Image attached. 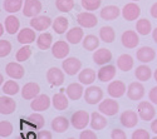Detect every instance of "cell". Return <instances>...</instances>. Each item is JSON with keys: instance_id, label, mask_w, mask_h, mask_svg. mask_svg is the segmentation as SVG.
<instances>
[{"instance_id": "obj_1", "label": "cell", "mask_w": 157, "mask_h": 139, "mask_svg": "<svg viewBox=\"0 0 157 139\" xmlns=\"http://www.w3.org/2000/svg\"><path fill=\"white\" fill-rule=\"evenodd\" d=\"M89 123H90V114L86 110H78L72 114L71 124L78 130L84 129Z\"/></svg>"}, {"instance_id": "obj_2", "label": "cell", "mask_w": 157, "mask_h": 139, "mask_svg": "<svg viewBox=\"0 0 157 139\" xmlns=\"http://www.w3.org/2000/svg\"><path fill=\"white\" fill-rule=\"evenodd\" d=\"M103 99V90L101 89L99 86L97 85H89L86 92H84V100L90 104V105H94V104H99Z\"/></svg>"}, {"instance_id": "obj_3", "label": "cell", "mask_w": 157, "mask_h": 139, "mask_svg": "<svg viewBox=\"0 0 157 139\" xmlns=\"http://www.w3.org/2000/svg\"><path fill=\"white\" fill-rule=\"evenodd\" d=\"M137 113H138V117L142 120H145V122L153 120L155 114H156L153 103L152 102H140L137 105Z\"/></svg>"}, {"instance_id": "obj_4", "label": "cell", "mask_w": 157, "mask_h": 139, "mask_svg": "<svg viewBox=\"0 0 157 139\" xmlns=\"http://www.w3.org/2000/svg\"><path fill=\"white\" fill-rule=\"evenodd\" d=\"M62 68L64 70V73L67 75H75L81 71L82 69V61L75 58V57H71V58H65V60H63L62 63Z\"/></svg>"}, {"instance_id": "obj_5", "label": "cell", "mask_w": 157, "mask_h": 139, "mask_svg": "<svg viewBox=\"0 0 157 139\" xmlns=\"http://www.w3.org/2000/svg\"><path fill=\"white\" fill-rule=\"evenodd\" d=\"M98 110L104 114L106 117H112L116 115L120 110V104L117 103V100L113 99H104L98 104Z\"/></svg>"}, {"instance_id": "obj_6", "label": "cell", "mask_w": 157, "mask_h": 139, "mask_svg": "<svg viewBox=\"0 0 157 139\" xmlns=\"http://www.w3.org/2000/svg\"><path fill=\"white\" fill-rule=\"evenodd\" d=\"M42 11V3L39 0H25L23 6V14L27 18H35Z\"/></svg>"}, {"instance_id": "obj_7", "label": "cell", "mask_w": 157, "mask_h": 139, "mask_svg": "<svg viewBox=\"0 0 157 139\" xmlns=\"http://www.w3.org/2000/svg\"><path fill=\"white\" fill-rule=\"evenodd\" d=\"M77 23L82 28H94L98 24V19L92 11H82L77 15Z\"/></svg>"}, {"instance_id": "obj_8", "label": "cell", "mask_w": 157, "mask_h": 139, "mask_svg": "<svg viewBox=\"0 0 157 139\" xmlns=\"http://www.w3.org/2000/svg\"><path fill=\"white\" fill-rule=\"evenodd\" d=\"M140 15H141V8L135 2L126 4L122 9V16L124 18V20L133 21V20H137Z\"/></svg>"}, {"instance_id": "obj_9", "label": "cell", "mask_w": 157, "mask_h": 139, "mask_svg": "<svg viewBox=\"0 0 157 139\" xmlns=\"http://www.w3.org/2000/svg\"><path fill=\"white\" fill-rule=\"evenodd\" d=\"M50 25H53V20L49 16L45 15H38L35 18H32L30 20V27L35 30V31H44L47 30Z\"/></svg>"}, {"instance_id": "obj_10", "label": "cell", "mask_w": 157, "mask_h": 139, "mask_svg": "<svg viewBox=\"0 0 157 139\" xmlns=\"http://www.w3.org/2000/svg\"><path fill=\"white\" fill-rule=\"evenodd\" d=\"M47 80L50 85L59 86L64 83V70H60L59 68H50L47 71Z\"/></svg>"}, {"instance_id": "obj_11", "label": "cell", "mask_w": 157, "mask_h": 139, "mask_svg": "<svg viewBox=\"0 0 157 139\" xmlns=\"http://www.w3.org/2000/svg\"><path fill=\"white\" fill-rule=\"evenodd\" d=\"M145 95V86L141 82L131 83L127 88V97L131 100H141Z\"/></svg>"}, {"instance_id": "obj_12", "label": "cell", "mask_w": 157, "mask_h": 139, "mask_svg": "<svg viewBox=\"0 0 157 139\" xmlns=\"http://www.w3.org/2000/svg\"><path fill=\"white\" fill-rule=\"evenodd\" d=\"M71 52L69 44L64 40H58L52 46V54L57 59H65Z\"/></svg>"}, {"instance_id": "obj_13", "label": "cell", "mask_w": 157, "mask_h": 139, "mask_svg": "<svg viewBox=\"0 0 157 139\" xmlns=\"http://www.w3.org/2000/svg\"><path fill=\"white\" fill-rule=\"evenodd\" d=\"M121 42H122V45L127 49L136 48L140 44L138 33H136L135 30H126L121 36Z\"/></svg>"}, {"instance_id": "obj_14", "label": "cell", "mask_w": 157, "mask_h": 139, "mask_svg": "<svg viewBox=\"0 0 157 139\" xmlns=\"http://www.w3.org/2000/svg\"><path fill=\"white\" fill-rule=\"evenodd\" d=\"M112 60V53L109 49L106 48H99L93 53V61L97 65H107L108 63Z\"/></svg>"}, {"instance_id": "obj_15", "label": "cell", "mask_w": 157, "mask_h": 139, "mask_svg": "<svg viewBox=\"0 0 157 139\" xmlns=\"http://www.w3.org/2000/svg\"><path fill=\"white\" fill-rule=\"evenodd\" d=\"M52 100L47 94H39L35 99L32 100L30 103V108L34 112H44L50 107Z\"/></svg>"}, {"instance_id": "obj_16", "label": "cell", "mask_w": 157, "mask_h": 139, "mask_svg": "<svg viewBox=\"0 0 157 139\" xmlns=\"http://www.w3.org/2000/svg\"><path fill=\"white\" fill-rule=\"evenodd\" d=\"M21 97L25 100H33L35 99L39 94H40V86H39L36 83H27L23 88H21Z\"/></svg>"}, {"instance_id": "obj_17", "label": "cell", "mask_w": 157, "mask_h": 139, "mask_svg": "<svg viewBox=\"0 0 157 139\" xmlns=\"http://www.w3.org/2000/svg\"><path fill=\"white\" fill-rule=\"evenodd\" d=\"M138 113L135 110H124L121 114V124L126 128H133L138 124Z\"/></svg>"}, {"instance_id": "obj_18", "label": "cell", "mask_w": 157, "mask_h": 139, "mask_svg": "<svg viewBox=\"0 0 157 139\" xmlns=\"http://www.w3.org/2000/svg\"><path fill=\"white\" fill-rule=\"evenodd\" d=\"M5 71L8 74V77H10L11 79H21L25 74L24 67L20 63H15V61L8 63L5 67Z\"/></svg>"}, {"instance_id": "obj_19", "label": "cell", "mask_w": 157, "mask_h": 139, "mask_svg": "<svg viewBox=\"0 0 157 139\" xmlns=\"http://www.w3.org/2000/svg\"><path fill=\"white\" fill-rule=\"evenodd\" d=\"M17 109L15 100L10 98V95H3L0 97V113L4 115H9L14 113Z\"/></svg>"}, {"instance_id": "obj_20", "label": "cell", "mask_w": 157, "mask_h": 139, "mask_svg": "<svg viewBox=\"0 0 157 139\" xmlns=\"http://www.w3.org/2000/svg\"><path fill=\"white\" fill-rule=\"evenodd\" d=\"M107 93L112 98H121L126 93V84L121 80H113L107 86Z\"/></svg>"}, {"instance_id": "obj_21", "label": "cell", "mask_w": 157, "mask_h": 139, "mask_svg": "<svg viewBox=\"0 0 157 139\" xmlns=\"http://www.w3.org/2000/svg\"><path fill=\"white\" fill-rule=\"evenodd\" d=\"M90 127L93 130H102L107 127V119L104 117V114H102L101 112H93L90 114Z\"/></svg>"}, {"instance_id": "obj_22", "label": "cell", "mask_w": 157, "mask_h": 139, "mask_svg": "<svg viewBox=\"0 0 157 139\" xmlns=\"http://www.w3.org/2000/svg\"><path fill=\"white\" fill-rule=\"evenodd\" d=\"M116 77V67L107 64V65H103L99 68V70L97 71V78L99 82H109Z\"/></svg>"}, {"instance_id": "obj_23", "label": "cell", "mask_w": 157, "mask_h": 139, "mask_svg": "<svg viewBox=\"0 0 157 139\" xmlns=\"http://www.w3.org/2000/svg\"><path fill=\"white\" fill-rule=\"evenodd\" d=\"M136 58H137L138 61L145 63L146 64V63H151L156 58V52L151 46H142V48H140L137 50Z\"/></svg>"}, {"instance_id": "obj_24", "label": "cell", "mask_w": 157, "mask_h": 139, "mask_svg": "<svg viewBox=\"0 0 157 139\" xmlns=\"http://www.w3.org/2000/svg\"><path fill=\"white\" fill-rule=\"evenodd\" d=\"M65 92H67V97L71 100H78L82 97H84V89L82 83H71L67 86Z\"/></svg>"}, {"instance_id": "obj_25", "label": "cell", "mask_w": 157, "mask_h": 139, "mask_svg": "<svg viewBox=\"0 0 157 139\" xmlns=\"http://www.w3.org/2000/svg\"><path fill=\"white\" fill-rule=\"evenodd\" d=\"M36 39L35 31L33 28H24L18 33V42L23 45H29Z\"/></svg>"}, {"instance_id": "obj_26", "label": "cell", "mask_w": 157, "mask_h": 139, "mask_svg": "<svg viewBox=\"0 0 157 139\" xmlns=\"http://www.w3.org/2000/svg\"><path fill=\"white\" fill-rule=\"evenodd\" d=\"M121 14V10L118 9V6H116V5H107V6H104L101 13H99V15L103 20H114L120 16Z\"/></svg>"}, {"instance_id": "obj_27", "label": "cell", "mask_w": 157, "mask_h": 139, "mask_svg": "<svg viewBox=\"0 0 157 139\" xmlns=\"http://www.w3.org/2000/svg\"><path fill=\"white\" fill-rule=\"evenodd\" d=\"M67 40L71 44H79L84 39V33L82 27H74L67 31Z\"/></svg>"}, {"instance_id": "obj_28", "label": "cell", "mask_w": 157, "mask_h": 139, "mask_svg": "<svg viewBox=\"0 0 157 139\" xmlns=\"http://www.w3.org/2000/svg\"><path fill=\"white\" fill-rule=\"evenodd\" d=\"M96 78H97L96 71L90 68H86V69L81 70L79 74H78V80L83 85H92L93 82L96 80Z\"/></svg>"}, {"instance_id": "obj_29", "label": "cell", "mask_w": 157, "mask_h": 139, "mask_svg": "<svg viewBox=\"0 0 157 139\" xmlns=\"http://www.w3.org/2000/svg\"><path fill=\"white\" fill-rule=\"evenodd\" d=\"M36 45L42 50H48L53 46V35L48 31H43L36 38Z\"/></svg>"}, {"instance_id": "obj_30", "label": "cell", "mask_w": 157, "mask_h": 139, "mask_svg": "<svg viewBox=\"0 0 157 139\" xmlns=\"http://www.w3.org/2000/svg\"><path fill=\"white\" fill-rule=\"evenodd\" d=\"M4 25H5V31L10 35H14L15 33L19 31V28H20V20L15 16V15H9L5 18V21H4Z\"/></svg>"}, {"instance_id": "obj_31", "label": "cell", "mask_w": 157, "mask_h": 139, "mask_svg": "<svg viewBox=\"0 0 157 139\" xmlns=\"http://www.w3.org/2000/svg\"><path fill=\"white\" fill-rule=\"evenodd\" d=\"M69 123H71V120H68L63 115L56 117L53 120H52V129L57 133H64L65 130H68Z\"/></svg>"}, {"instance_id": "obj_32", "label": "cell", "mask_w": 157, "mask_h": 139, "mask_svg": "<svg viewBox=\"0 0 157 139\" xmlns=\"http://www.w3.org/2000/svg\"><path fill=\"white\" fill-rule=\"evenodd\" d=\"M52 103H53V107L57 110H65L69 105V100H68V97H65V94L63 92H60V93H57L53 95Z\"/></svg>"}, {"instance_id": "obj_33", "label": "cell", "mask_w": 157, "mask_h": 139, "mask_svg": "<svg viewBox=\"0 0 157 139\" xmlns=\"http://www.w3.org/2000/svg\"><path fill=\"white\" fill-rule=\"evenodd\" d=\"M133 58L129 54H122L118 59H117V68L122 71H129L133 68Z\"/></svg>"}, {"instance_id": "obj_34", "label": "cell", "mask_w": 157, "mask_h": 139, "mask_svg": "<svg viewBox=\"0 0 157 139\" xmlns=\"http://www.w3.org/2000/svg\"><path fill=\"white\" fill-rule=\"evenodd\" d=\"M135 77L138 82H147L151 79L152 77V70L150 67H147L146 64H143V65H140L136 68L135 70Z\"/></svg>"}, {"instance_id": "obj_35", "label": "cell", "mask_w": 157, "mask_h": 139, "mask_svg": "<svg viewBox=\"0 0 157 139\" xmlns=\"http://www.w3.org/2000/svg\"><path fill=\"white\" fill-rule=\"evenodd\" d=\"M53 30L57 34H64L65 31H68V27H69V20L65 16H58L56 18V20H53Z\"/></svg>"}, {"instance_id": "obj_36", "label": "cell", "mask_w": 157, "mask_h": 139, "mask_svg": "<svg viewBox=\"0 0 157 139\" xmlns=\"http://www.w3.org/2000/svg\"><path fill=\"white\" fill-rule=\"evenodd\" d=\"M23 6H24L23 0H4V3H3L4 10L6 13H10V14L20 11L23 9Z\"/></svg>"}, {"instance_id": "obj_37", "label": "cell", "mask_w": 157, "mask_h": 139, "mask_svg": "<svg viewBox=\"0 0 157 139\" xmlns=\"http://www.w3.org/2000/svg\"><path fill=\"white\" fill-rule=\"evenodd\" d=\"M27 123L30 125L33 129H42L44 127V117L39 112H35L33 114H30L27 119Z\"/></svg>"}, {"instance_id": "obj_38", "label": "cell", "mask_w": 157, "mask_h": 139, "mask_svg": "<svg viewBox=\"0 0 157 139\" xmlns=\"http://www.w3.org/2000/svg\"><path fill=\"white\" fill-rule=\"evenodd\" d=\"M82 45L86 50H89V52H96V49L99 46V39L96 35H86L84 39L82 42Z\"/></svg>"}, {"instance_id": "obj_39", "label": "cell", "mask_w": 157, "mask_h": 139, "mask_svg": "<svg viewBox=\"0 0 157 139\" xmlns=\"http://www.w3.org/2000/svg\"><path fill=\"white\" fill-rule=\"evenodd\" d=\"M136 30L138 34L141 35H148L152 31V24L148 19L143 18V19H138L136 23Z\"/></svg>"}, {"instance_id": "obj_40", "label": "cell", "mask_w": 157, "mask_h": 139, "mask_svg": "<svg viewBox=\"0 0 157 139\" xmlns=\"http://www.w3.org/2000/svg\"><path fill=\"white\" fill-rule=\"evenodd\" d=\"M2 92L5 95H15L20 92V86L15 80H8L2 85Z\"/></svg>"}, {"instance_id": "obj_41", "label": "cell", "mask_w": 157, "mask_h": 139, "mask_svg": "<svg viewBox=\"0 0 157 139\" xmlns=\"http://www.w3.org/2000/svg\"><path fill=\"white\" fill-rule=\"evenodd\" d=\"M99 38L104 43H112L116 39V31L112 27H102L99 30Z\"/></svg>"}, {"instance_id": "obj_42", "label": "cell", "mask_w": 157, "mask_h": 139, "mask_svg": "<svg viewBox=\"0 0 157 139\" xmlns=\"http://www.w3.org/2000/svg\"><path fill=\"white\" fill-rule=\"evenodd\" d=\"M32 55V48L29 45H23L15 54V59L18 63H23L25 60H28Z\"/></svg>"}, {"instance_id": "obj_43", "label": "cell", "mask_w": 157, "mask_h": 139, "mask_svg": "<svg viewBox=\"0 0 157 139\" xmlns=\"http://www.w3.org/2000/svg\"><path fill=\"white\" fill-rule=\"evenodd\" d=\"M56 6L62 13H69L74 8V0H56Z\"/></svg>"}, {"instance_id": "obj_44", "label": "cell", "mask_w": 157, "mask_h": 139, "mask_svg": "<svg viewBox=\"0 0 157 139\" xmlns=\"http://www.w3.org/2000/svg\"><path fill=\"white\" fill-rule=\"evenodd\" d=\"M102 0H81V5L86 11H94L99 9Z\"/></svg>"}, {"instance_id": "obj_45", "label": "cell", "mask_w": 157, "mask_h": 139, "mask_svg": "<svg viewBox=\"0 0 157 139\" xmlns=\"http://www.w3.org/2000/svg\"><path fill=\"white\" fill-rule=\"evenodd\" d=\"M13 130H14V128H13V124L8 120H2L0 122V137L2 138H6L9 135H11Z\"/></svg>"}, {"instance_id": "obj_46", "label": "cell", "mask_w": 157, "mask_h": 139, "mask_svg": "<svg viewBox=\"0 0 157 139\" xmlns=\"http://www.w3.org/2000/svg\"><path fill=\"white\" fill-rule=\"evenodd\" d=\"M11 52V44L9 40H5V39H0V57L2 58H5L10 54Z\"/></svg>"}, {"instance_id": "obj_47", "label": "cell", "mask_w": 157, "mask_h": 139, "mask_svg": "<svg viewBox=\"0 0 157 139\" xmlns=\"http://www.w3.org/2000/svg\"><path fill=\"white\" fill-rule=\"evenodd\" d=\"M132 139H151V135L145 129H137L132 133Z\"/></svg>"}, {"instance_id": "obj_48", "label": "cell", "mask_w": 157, "mask_h": 139, "mask_svg": "<svg viewBox=\"0 0 157 139\" xmlns=\"http://www.w3.org/2000/svg\"><path fill=\"white\" fill-rule=\"evenodd\" d=\"M111 138H112V139H127V135H126V133H124L122 129L114 128V129H112V132H111Z\"/></svg>"}, {"instance_id": "obj_49", "label": "cell", "mask_w": 157, "mask_h": 139, "mask_svg": "<svg viewBox=\"0 0 157 139\" xmlns=\"http://www.w3.org/2000/svg\"><path fill=\"white\" fill-rule=\"evenodd\" d=\"M79 139H98V137L93 130H83L79 135Z\"/></svg>"}, {"instance_id": "obj_50", "label": "cell", "mask_w": 157, "mask_h": 139, "mask_svg": "<svg viewBox=\"0 0 157 139\" xmlns=\"http://www.w3.org/2000/svg\"><path fill=\"white\" fill-rule=\"evenodd\" d=\"M36 139H53V135L49 130H40L36 133Z\"/></svg>"}, {"instance_id": "obj_51", "label": "cell", "mask_w": 157, "mask_h": 139, "mask_svg": "<svg viewBox=\"0 0 157 139\" xmlns=\"http://www.w3.org/2000/svg\"><path fill=\"white\" fill-rule=\"evenodd\" d=\"M148 98H150V100H151L153 104L157 105V86H153L152 89L150 90V93H148Z\"/></svg>"}, {"instance_id": "obj_52", "label": "cell", "mask_w": 157, "mask_h": 139, "mask_svg": "<svg viewBox=\"0 0 157 139\" xmlns=\"http://www.w3.org/2000/svg\"><path fill=\"white\" fill-rule=\"evenodd\" d=\"M150 13H151L152 18L157 19V3H155V4L151 6V9H150Z\"/></svg>"}, {"instance_id": "obj_53", "label": "cell", "mask_w": 157, "mask_h": 139, "mask_svg": "<svg viewBox=\"0 0 157 139\" xmlns=\"http://www.w3.org/2000/svg\"><path fill=\"white\" fill-rule=\"evenodd\" d=\"M151 130H152L155 134H157V119L152 120V123H151Z\"/></svg>"}, {"instance_id": "obj_54", "label": "cell", "mask_w": 157, "mask_h": 139, "mask_svg": "<svg viewBox=\"0 0 157 139\" xmlns=\"http://www.w3.org/2000/svg\"><path fill=\"white\" fill-rule=\"evenodd\" d=\"M152 38H153L155 43H157V28H155V29L152 30Z\"/></svg>"}, {"instance_id": "obj_55", "label": "cell", "mask_w": 157, "mask_h": 139, "mask_svg": "<svg viewBox=\"0 0 157 139\" xmlns=\"http://www.w3.org/2000/svg\"><path fill=\"white\" fill-rule=\"evenodd\" d=\"M4 34V24H0V35Z\"/></svg>"}, {"instance_id": "obj_56", "label": "cell", "mask_w": 157, "mask_h": 139, "mask_svg": "<svg viewBox=\"0 0 157 139\" xmlns=\"http://www.w3.org/2000/svg\"><path fill=\"white\" fill-rule=\"evenodd\" d=\"M0 84H4V77H3V75H0Z\"/></svg>"}, {"instance_id": "obj_57", "label": "cell", "mask_w": 157, "mask_h": 139, "mask_svg": "<svg viewBox=\"0 0 157 139\" xmlns=\"http://www.w3.org/2000/svg\"><path fill=\"white\" fill-rule=\"evenodd\" d=\"M153 78H155V80L157 82V69L155 70V73H153Z\"/></svg>"}, {"instance_id": "obj_58", "label": "cell", "mask_w": 157, "mask_h": 139, "mask_svg": "<svg viewBox=\"0 0 157 139\" xmlns=\"http://www.w3.org/2000/svg\"><path fill=\"white\" fill-rule=\"evenodd\" d=\"M132 2H135V3H136V2H140V0H132Z\"/></svg>"}, {"instance_id": "obj_59", "label": "cell", "mask_w": 157, "mask_h": 139, "mask_svg": "<svg viewBox=\"0 0 157 139\" xmlns=\"http://www.w3.org/2000/svg\"><path fill=\"white\" fill-rule=\"evenodd\" d=\"M152 139H157V137H153V138H152Z\"/></svg>"}, {"instance_id": "obj_60", "label": "cell", "mask_w": 157, "mask_h": 139, "mask_svg": "<svg viewBox=\"0 0 157 139\" xmlns=\"http://www.w3.org/2000/svg\"><path fill=\"white\" fill-rule=\"evenodd\" d=\"M68 139H75V138H68Z\"/></svg>"}, {"instance_id": "obj_61", "label": "cell", "mask_w": 157, "mask_h": 139, "mask_svg": "<svg viewBox=\"0 0 157 139\" xmlns=\"http://www.w3.org/2000/svg\"><path fill=\"white\" fill-rule=\"evenodd\" d=\"M2 139H4V138H2Z\"/></svg>"}]
</instances>
